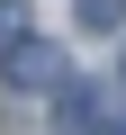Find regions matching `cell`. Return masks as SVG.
I'll list each match as a JSON object with an SVG mask.
<instances>
[{"label": "cell", "instance_id": "obj_1", "mask_svg": "<svg viewBox=\"0 0 126 135\" xmlns=\"http://www.w3.org/2000/svg\"><path fill=\"white\" fill-rule=\"evenodd\" d=\"M9 81H18V90H63V54L36 45V36H18V45H9Z\"/></svg>", "mask_w": 126, "mask_h": 135}, {"label": "cell", "instance_id": "obj_2", "mask_svg": "<svg viewBox=\"0 0 126 135\" xmlns=\"http://www.w3.org/2000/svg\"><path fill=\"white\" fill-rule=\"evenodd\" d=\"M90 99H99V90H81V81H63V108H54V126H63V135H108V117H99Z\"/></svg>", "mask_w": 126, "mask_h": 135}, {"label": "cell", "instance_id": "obj_3", "mask_svg": "<svg viewBox=\"0 0 126 135\" xmlns=\"http://www.w3.org/2000/svg\"><path fill=\"white\" fill-rule=\"evenodd\" d=\"M18 36H27V0H0V54H9Z\"/></svg>", "mask_w": 126, "mask_h": 135}, {"label": "cell", "instance_id": "obj_4", "mask_svg": "<svg viewBox=\"0 0 126 135\" xmlns=\"http://www.w3.org/2000/svg\"><path fill=\"white\" fill-rule=\"evenodd\" d=\"M81 27H126V0H81Z\"/></svg>", "mask_w": 126, "mask_h": 135}]
</instances>
